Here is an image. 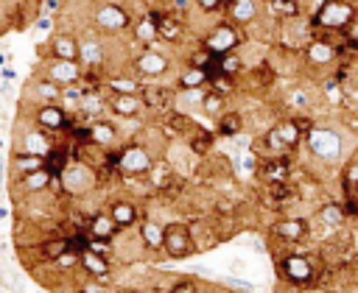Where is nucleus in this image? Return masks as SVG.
Masks as SVG:
<instances>
[{
	"label": "nucleus",
	"mask_w": 358,
	"mask_h": 293,
	"mask_svg": "<svg viewBox=\"0 0 358 293\" xmlns=\"http://www.w3.org/2000/svg\"><path fill=\"white\" fill-rule=\"evenodd\" d=\"M221 6H224V0H196V8L201 14H215Z\"/></svg>",
	"instance_id": "864d4df0"
},
{
	"label": "nucleus",
	"mask_w": 358,
	"mask_h": 293,
	"mask_svg": "<svg viewBox=\"0 0 358 293\" xmlns=\"http://www.w3.org/2000/svg\"><path fill=\"white\" fill-rule=\"evenodd\" d=\"M62 84H56L53 78H48L45 73L39 78H34V95L39 103H59L62 100Z\"/></svg>",
	"instance_id": "2f4dec72"
},
{
	"label": "nucleus",
	"mask_w": 358,
	"mask_h": 293,
	"mask_svg": "<svg viewBox=\"0 0 358 293\" xmlns=\"http://www.w3.org/2000/svg\"><path fill=\"white\" fill-rule=\"evenodd\" d=\"M193 6H196V0H171V8H173V14H179V17H187Z\"/></svg>",
	"instance_id": "603ef678"
},
{
	"label": "nucleus",
	"mask_w": 358,
	"mask_h": 293,
	"mask_svg": "<svg viewBox=\"0 0 358 293\" xmlns=\"http://www.w3.org/2000/svg\"><path fill=\"white\" fill-rule=\"evenodd\" d=\"M302 56H305V61H308L310 67H330V64L341 56V50H338V45H336L333 39H327L322 31H316L313 39L305 45Z\"/></svg>",
	"instance_id": "9b49d317"
},
{
	"label": "nucleus",
	"mask_w": 358,
	"mask_h": 293,
	"mask_svg": "<svg viewBox=\"0 0 358 293\" xmlns=\"http://www.w3.org/2000/svg\"><path fill=\"white\" fill-rule=\"evenodd\" d=\"M260 142L266 145V153H268V156H285V153H291V151H288V145L282 142V137L277 134V128H274V126L263 134V140H260Z\"/></svg>",
	"instance_id": "79ce46f5"
},
{
	"label": "nucleus",
	"mask_w": 358,
	"mask_h": 293,
	"mask_svg": "<svg viewBox=\"0 0 358 293\" xmlns=\"http://www.w3.org/2000/svg\"><path fill=\"white\" fill-rule=\"evenodd\" d=\"M62 3H64V0H39V14L53 17V14L62 11Z\"/></svg>",
	"instance_id": "3c124183"
},
{
	"label": "nucleus",
	"mask_w": 358,
	"mask_h": 293,
	"mask_svg": "<svg viewBox=\"0 0 358 293\" xmlns=\"http://www.w3.org/2000/svg\"><path fill=\"white\" fill-rule=\"evenodd\" d=\"M131 39H134L140 47H157V42H162V39H159L157 20H154L148 11H143V14L134 20V25H131Z\"/></svg>",
	"instance_id": "dca6fc26"
},
{
	"label": "nucleus",
	"mask_w": 358,
	"mask_h": 293,
	"mask_svg": "<svg viewBox=\"0 0 358 293\" xmlns=\"http://www.w3.org/2000/svg\"><path fill=\"white\" fill-rule=\"evenodd\" d=\"M341 184H344V193H347V195H355V193H358V159H352V162L344 167Z\"/></svg>",
	"instance_id": "a18cd8bd"
},
{
	"label": "nucleus",
	"mask_w": 358,
	"mask_h": 293,
	"mask_svg": "<svg viewBox=\"0 0 358 293\" xmlns=\"http://www.w3.org/2000/svg\"><path fill=\"white\" fill-rule=\"evenodd\" d=\"M277 271L294 287H308V285L319 282V265L308 254H296V251L282 254L280 262H277Z\"/></svg>",
	"instance_id": "f03ea898"
},
{
	"label": "nucleus",
	"mask_w": 358,
	"mask_h": 293,
	"mask_svg": "<svg viewBox=\"0 0 358 293\" xmlns=\"http://www.w3.org/2000/svg\"><path fill=\"white\" fill-rule=\"evenodd\" d=\"M76 123V117L62 106V103H39L34 112V126L45 128L48 134H62L70 131Z\"/></svg>",
	"instance_id": "0eeeda50"
},
{
	"label": "nucleus",
	"mask_w": 358,
	"mask_h": 293,
	"mask_svg": "<svg viewBox=\"0 0 358 293\" xmlns=\"http://www.w3.org/2000/svg\"><path fill=\"white\" fill-rule=\"evenodd\" d=\"M213 59H215V53H213V50H207L204 45H199V47L187 56V64H190V67H204V70H207V67L213 64Z\"/></svg>",
	"instance_id": "49530a36"
},
{
	"label": "nucleus",
	"mask_w": 358,
	"mask_h": 293,
	"mask_svg": "<svg viewBox=\"0 0 358 293\" xmlns=\"http://www.w3.org/2000/svg\"><path fill=\"white\" fill-rule=\"evenodd\" d=\"M50 184H53V170H50V167H42V170H34V173H28V176L14 179V187H20L22 193H31V195L45 193Z\"/></svg>",
	"instance_id": "bb28decb"
},
{
	"label": "nucleus",
	"mask_w": 358,
	"mask_h": 293,
	"mask_svg": "<svg viewBox=\"0 0 358 293\" xmlns=\"http://www.w3.org/2000/svg\"><path fill=\"white\" fill-rule=\"evenodd\" d=\"M109 112L120 120L140 117L145 112V100L140 98V92H112L109 95Z\"/></svg>",
	"instance_id": "ddd939ff"
},
{
	"label": "nucleus",
	"mask_w": 358,
	"mask_h": 293,
	"mask_svg": "<svg viewBox=\"0 0 358 293\" xmlns=\"http://www.w3.org/2000/svg\"><path fill=\"white\" fill-rule=\"evenodd\" d=\"M347 218H350V215H347L344 204H324V206L319 209V220H322L324 226H330V229L344 226V220H347Z\"/></svg>",
	"instance_id": "e433bc0d"
},
{
	"label": "nucleus",
	"mask_w": 358,
	"mask_h": 293,
	"mask_svg": "<svg viewBox=\"0 0 358 293\" xmlns=\"http://www.w3.org/2000/svg\"><path fill=\"white\" fill-rule=\"evenodd\" d=\"M78 42H81V64H87V67L95 70V67H101L106 61V47H103V42L95 33H87Z\"/></svg>",
	"instance_id": "cd10ccee"
},
{
	"label": "nucleus",
	"mask_w": 358,
	"mask_h": 293,
	"mask_svg": "<svg viewBox=\"0 0 358 293\" xmlns=\"http://www.w3.org/2000/svg\"><path fill=\"white\" fill-rule=\"evenodd\" d=\"M157 28H159V39L168 42V45L182 42L185 33H187L185 17H179V14H168V11H162V17L157 20Z\"/></svg>",
	"instance_id": "4be33fe9"
},
{
	"label": "nucleus",
	"mask_w": 358,
	"mask_h": 293,
	"mask_svg": "<svg viewBox=\"0 0 358 293\" xmlns=\"http://www.w3.org/2000/svg\"><path fill=\"white\" fill-rule=\"evenodd\" d=\"M70 246H73V237H67V234H56L50 240H42L39 243V260L42 262H56Z\"/></svg>",
	"instance_id": "473e14b6"
},
{
	"label": "nucleus",
	"mask_w": 358,
	"mask_h": 293,
	"mask_svg": "<svg viewBox=\"0 0 358 293\" xmlns=\"http://www.w3.org/2000/svg\"><path fill=\"white\" fill-rule=\"evenodd\" d=\"M322 92H324V100H327L330 106H341V103L347 100L344 87H341V78H336V75H330V78L322 81Z\"/></svg>",
	"instance_id": "58836bf2"
},
{
	"label": "nucleus",
	"mask_w": 358,
	"mask_h": 293,
	"mask_svg": "<svg viewBox=\"0 0 358 293\" xmlns=\"http://www.w3.org/2000/svg\"><path fill=\"white\" fill-rule=\"evenodd\" d=\"M271 234L280 237V240H285V243H296V240H302V237L310 234V226H308L305 218H282V220H277L271 226Z\"/></svg>",
	"instance_id": "412c9836"
},
{
	"label": "nucleus",
	"mask_w": 358,
	"mask_h": 293,
	"mask_svg": "<svg viewBox=\"0 0 358 293\" xmlns=\"http://www.w3.org/2000/svg\"><path fill=\"white\" fill-rule=\"evenodd\" d=\"M140 243L145 251H165V226L157 220H140V232H137Z\"/></svg>",
	"instance_id": "a878e982"
},
{
	"label": "nucleus",
	"mask_w": 358,
	"mask_h": 293,
	"mask_svg": "<svg viewBox=\"0 0 358 293\" xmlns=\"http://www.w3.org/2000/svg\"><path fill=\"white\" fill-rule=\"evenodd\" d=\"M42 167H48V156L28 153V151H14V153H11V176H14V179L28 176V173L42 170Z\"/></svg>",
	"instance_id": "b1692460"
},
{
	"label": "nucleus",
	"mask_w": 358,
	"mask_h": 293,
	"mask_svg": "<svg viewBox=\"0 0 358 293\" xmlns=\"http://www.w3.org/2000/svg\"><path fill=\"white\" fill-rule=\"evenodd\" d=\"M224 112H227V95H221V92H215V89H207L204 98H201V114L218 120Z\"/></svg>",
	"instance_id": "c9c22d12"
},
{
	"label": "nucleus",
	"mask_w": 358,
	"mask_h": 293,
	"mask_svg": "<svg viewBox=\"0 0 358 293\" xmlns=\"http://www.w3.org/2000/svg\"><path fill=\"white\" fill-rule=\"evenodd\" d=\"M39 293H42V290H39Z\"/></svg>",
	"instance_id": "13d9d810"
},
{
	"label": "nucleus",
	"mask_w": 358,
	"mask_h": 293,
	"mask_svg": "<svg viewBox=\"0 0 358 293\" xmlns=\"http://www.w3.org/2000/svg\"><path fill=\"white\" fill-rule=\"evenodd\" d=\"M243 67H246V64H243V56H241L238 50H229V53H221V56H218V70L227 73V75H241ZM221 73H218V75H221Z\"/></svg>",
	"instance_id": "ea45409f"
},
{
	"label": "nucleus",
	"mask_w": 358,
	"mask_h": 293,
	"mask_svg": "<svg viewBox=\"0 0 358 293\" xmlns=\"http://www.w3.org/2000/svg\"><path fill=\"white\" fill-rule=\"evenodd\" d=\"M59 179H62V190L67 195H87L95 187V167L87 165V162H81V159H73L59 173Z\"/></svg>",
	"instance_id": "423d86ee"
},
{
	"label": "nucleus",
	"mask_w": 358,
	"mask_h": 293,
	"mask_svg": "<svg viewBox=\"0 0 358 293\" xmlns=\"http://www.w3.org/2000/svg\"><path fill=\"white\" fill-rule=\"evenodd\" d=\"M131 70L140 78H159L171 70V59L165 53H159L157 47H143L140 53L131 56Z\"/></svg>",
	"instance_id": "9d476101"
},
{
	"label": "nucleus",
	"mask_w": 358,
	"mask_h": 293,
	"mask_svg": "<svg viewBox=\"0 0 358 293\" xmlns=\"http://www.w3.org/2000/svg\"><path fill=\"white\" fill-rule=\"evenodd\" d=\"M268 8L277 20H294L302 14V0H268Z\"/></svg>",
	"instance_id": "4c0bfd02"
},
{
	"label": "nucleus",
	"mask_w": 358,
	"mask_h": 293,
	"mask_svg": "<svg viewBox=\"0 0 358 293\" xmlns=\"http://www.w3.org/2000/svg\"><path fill=\"white\" fill-rule=\"evenodd\" d=\"M109 212H112V218H115V223L120 226V229H129V226H134V223H140L143 220V209L134 204V201H112L109 206H106Z\"/></svg>",
	"instance_id": "393cba45"
},
{
	"label": "nucleus",
	"mask_w": 358,
	"mask_h": 293,
	"mask_svg": "<svg viewBox=\"0 0 358 293\" xmlns=\"http://www.w3.org/2000/svg\"><path fill=\"white\" fill-rule=\"evenodd\" d=\"M134 75H137L134 70H131V73H115V75L103 78V87L109 89V95H112V92H140L145 81H140V78H134Z\"/></svg>",
	"instance_id": "7c9ffc66"
},
{
	"label": "nucleus",
	"mask_w": 358,
	"mask_h": 293,
	"mask_svg": "<svg viewBox=\"0 0 358 293\" xmlns=\"http://www.w3.org/2000/svg\"><path fill=\"white\" fill-rule=\"evenodd\" d=\"M227 17L235 22V25H255L260 20V0H232L227 6Z\"/></svg>",
	"instance_id": "6ab92c4d"
},
{
	"label": "nucleus",
	"mask_w": 358,
	"mask_h": 293,
	"mask_svg": "<svg viewBox=\"0 0 358 293\" xmlns=\"http://www.w3.org/2000/svg\"><path fill=\"white\" fill-rule=\"evenodd\" d=\"M241 42H243V33H241V28H238L232 20L215 22V25L204 33V39H201V45H204L207 50H213L215 56L229 53V50H238Z\"/></svg>",
	"instance_id": "39448f33"
},
{
	"label": "nucleus",
	"mask_w": 358,
	"mask_h": 293,
	"mask_svg": "<svg viewBox=\"0 0 358 293\" xmlns=\"http://www.w3.org/2000/svg\"><path fill=\"white\" fill-rule=\"evenodd\" d=\"M81 271L87 276H95V279H103V282H112V260L92 251V248H84L81 251Z\"/></svg>",
	"instance_id": "a211bd4d"
},
{
	"label": "nucleus",
	"mask_w": 358,
	"mask_h": 293,
	"mask_svg": "<svg viewBox=\"0 0 358 293\" xmlns=\"http://www.w3.org/2000/svg\"><path fill=\"white\" fill-rule=\"evenodd\" d=\"M53 148H56V145H53L50 134H48L45 128H39V126L28 128V131L20 137V145H17V151H28V153H39V156H48Z\"/></svg>",
	"instance_id": "f3484780"
},
{
	"label": "nucleus",
	"mask_w": 358,
	"mask_h": 293,
	"mask_svg": "<svg viewBox=\"0 0 358 293\" xmlns=\"http://www.w3.org/2000/svg\"><path fill=\"white\" fill-rule=\"evenodd\" d=\"M165 3H171V0H148V6H165Z\"/></svg>",
	"instance_id": "4d7b16f0"
},
{
	"label": "nucleus",
	"mask_w": 358,
	"mask_h": 293,
	"mask_svg": "<svg viewBox=\"0 0 358 293\" xmlns=\"http://www.w3.org/2000/svg\"><path fill=\"white\" fill-rule=\"evenodd\" d=\"M196 251V243H193V232L187 223H168L165 226V254L171 260H187L190 254Z\"/></svg>",
	"instance_id": "1a4fd4ad"
},
{
	"label": "nucleus",
	"mask_w": 358,
	"mask_h": 293,
	"mask_svg": "<svg viewBox=\"0 0 358 293\" xmlns=\"http://www.w3.org/2000/svg\"><path fill=\"white\" fill-rule=\"evenodd\" d=\"M168 293H199V285H196L190 276H182V279H176V282L171 285Z\"/></svg>",
	"instance_id": "8fccbe9b"
},
{
	"label": "nucleus",
	"mask_w": 358,
	"mask_h": 293,
	"mask_svg": "<svg viewBox=\"0 0 358 293\" xmlns=\"http://www.w3.org/2000/svg\"><path fill=\"white\" fill-rule=\"evenodd\" d=\"M45 75L62 87L81 84V59H50L45 67Z\"/></svg>",
	"instance_id": "f8f14e48"
},
{
	"label": "nucleus",
	"mask_w": 358,
	"mask_h": 293,
	"mask_svg": "<svg viewBox=\"0 0 358 293\" xmlns=\"http://www.w3.org/2000/svg\"><path fill=\"white\" fill-rule=\"evenodd\" d=\"M185 142H187V151L193 156H207L213 151V134L207 128H199V126L185 137Z\"/></svg>",
	"instance_id": "72a5a7b5"
},
{
	"label": "nucleus",
	"mask_w": 358,
	"mask_h": 293,
	"mask_svg": "<svg viewBox=\"0 0 358 293\" xmlns=\"http://www.w3.org/2000/svg\"><path fill=\"white\" fill-rule=\"evenodd\" d=\"M305 145L322 162H336L341 156V134L336 128H327V126H313L305 134Z\"/></svg>",
	"instance_id": "20e7f679"
},
{
	"label": "nucleus",
	"mask_w": 358,
	"mask_h": 293,
	"mask_svg": "<svg viewBox=\"0 0 358 293\" xmlns=\"http://www.w3.org/2000/svg\"><path fill=\"white\" fill-rule=\"evenodd\" d=\"M210 89H215V92H221V95H232L235 92V75H227V73H221V75H215V78H210Z\"/></svg>",
	"instance_id": "de8ad7c7"
},
{
	"label": "nucleus",
	"mask_w": 358,
	"mask_h": 293,
	"mask_svg": "<svg viewBox=\"0 0 358 293\" xmlns=\"http://www.w3.org/2000/svg\"><path fill=\"white\" fill-rule=\"evenodd\" d=\"M210 87V73L204 67H185L176 78V89H207Z\"/></svg>",
	"instance_id": "c756f323"
},
{
	"label": "nucleus",
	"mask_w": 358,
	"mask_h": 293,
	"mask_svg": "<svg viewBox=\"0 0 358 293\" xmlns=\"http://www.w3.org/2000/svg\"><path fill=\"white\" fill-rule=\"evenodd\" d=\"M215 123H218L215 131H218L221 137H227V140H229V137H238V134L243 131V114H241V112H232V109H227Z\"/></svg>",
	"instance_id": "f704fd0d"
},
{
	"label": "nucleus",
	"mask_w": 358,
	"mask_h": 293,
	"mask_svg": "<svg viewBox=\"0 0 358 293\" xmlns=\"http://www.w3.org/2000/svg\"><path fill=\"white\" fill-rule=\"evenodd\" d=\"M87 234L92 240H115L120 234V226L115 223L109 209H98V212H92L87 218Z\"/></svg>",
	"instance_id": "4468645a"
},
{
	"label": "nucleus",
	"mask_w": 358,
	"mask_h": 293,
	"mask_svg": "<svg viewBox=\"0 0 358 293\" xmlns=\"http://www.w3.org/2000/svg\"><path fill=\"white\" fill-rule=\"evenodd\" d=\"M84 92H87V87H81V84H73V87H64L62 89V106L70 112V114H76L78 112V106H81V100H84Z\"/></svg>",
	"instance_id": "a19ab883"
},
{
	"label": "nucleus",
	"mask_w": 358,
	"mask_h": 293,
	"mask_svg": "<svg viewBox=\"0 0 358 293\" xmlns=\"http://www.w3.org/2000/svg\"><path fill=\"white\" fill-rule=\"evenodd\" d=\"M59 271H73V268H81V248H76V246H70L56 262H53Z\"/></svg>",
	"instance_id": "c03bdc74"
},
{
	"label": "nucleus",
	"mask_w": 358,
	"mask_h": 293,
	"mask_svg": "<svg viewBox=\"0 0 358 293\" xmlns=\"http://www.w3.org/2000/svg\"><path fill=\"white\" fill-rule=\"evenodd\" d=\"M285 100H288V106L296 109V112H305V109H310V103H313V98H310V92H308L305 87H294Z\"/></svg>",
	"instance_id": "37998d69"
},
{
	"label": "nucleus",
	"mask_w": 358,
	"mask_h": 293,
	"mask_svg": "<svg viewBox=\"0 0 358 293\" xmlns=\"http://www.w3.org/2000/svg\"><path fill=\"white\" fill-rule=\"evenodd\" d=\"M257 176L263 179V184L288 181L291 179V162L285 156H266L257 162Z\"/></svg>",
	"instance_id": "2eb2a0df"
},
{
	"label": "nucleus",
	"mask_w": 358,
	"mask_h": 293,
	"mask_svg": "<svg viewBox=\"0 0 358 293\" xmlns=\"http://www.w3.org/2000/svg\"><path fill=\"white\" fill-rule=\"evenodd\" d=\"M355 17L358 8L350 0H322V6L310 14V22L316 31H350Z\"/></svg>",
	"instance_id": "f257e3e1"
},
{
	"label": "nucleus",
	"mask_w": 358,
	"mask_h": 293,
	"mask_svg": "<svg viewBox=\"0 0 358 293\" xmlns=\"http://www.w3.org/2000/svg\"><path fill=\"white\" fill-rule=\"evenodd\" d=\"M95 25L101 31H106V33H120V31H131L134 17L120 3H101L95 8Z\"/></svg>",
	"instance_id": "6e6552de"
},
{
	"label": "nucleus",
	"mask_w": 358,
	"mask_h": 293,
	"mask_svg": "<svg viewBox=\"0 0 358 293\" xmlns=\"http://www.w3.org/2000/svg\"><path fill=\"white\" fill-rule=\"evenodd\" d=\"M154 167V153L140 142V140H129L120 145V159H117V170L123 176H134L143 179L148 176Z\"/></svg>",
	"instance_id": "7ed1b4c3"
},
{
	"label": "nucleus",
	"mask_w": 358,
	"mask_h": 293,
	"mask_svg": "<svg viewBox=\"0 0 358 293\" xmlns=\"http://www.w3.org/2000/svg\"><path fill=\"white\" fill-rule=\"evenodd\" d=\"M48 59H81V42L67 31L53 33L50 47H48Z\"/></svg>",
	"instance_id": "aec40b11"
},
{
	"label": "nucleus",
	"mask_w": 358,
	"mask_h": 293,
	"mask_svg": "<svg viewBox=\"0 0 358 293\" xmlns=\"http://www.w3.org/2000/svg\"><path fill=\"white\" fill-rule=\"evenodd\" d=\"M34 28H36V31H53V17L39 14V17L34 20Z\"/></svg>",
	"instance_id": "5fc2aeb1"
},
{
	"label": "nucleus",
	"mask_w": 358,
	"mask_h": 293,
	"mask_svg": "<svg viewBox=\"0 0 358 293\" xmlns=\"http://www.w3.org/2000/svg\"><path fill=\"white\" fill-rule=\"evenodd\" d=\"M92 142L112 151V148H120V134H117V126L112 120H92Z\"/></svg>",
	"instance_id": "c85d7f7f"
},
{
	"label": "nucleus",
	"mask_w": 358,
	"mask_h": 293,
	"mask_svg": "<svg viewBox=\"0 0 358 293\" xmlns=\"http://www.w3.org/2000/svg\"><path fill=\"white\" fill-rule=\"evenodd\" d=\"M78 293H109V282L95 279V276H87V279L78 285Z\"/></svg>",
	"instance_id": "09e8293b"
},
{
	"label": "nucleus",
	"mask_w": 358,
	"mask_h": 293,
	"mask_svg": "<svg viewBox=\"0 0 358 293\" xmlns=\"http://www.w3.org/2000/svg\"><path fill=\"white\" fill-rule=\"evenodd\" d=\"M140 98L145 100V109H151V112H165V109H171V103H173V92L171 89H165V87H159V84H143V89H140Z\"/></svg>",
	"instance_id": "5701e85b"
},
{
	"label": "nucleus",
	"mask_w": 358,
	"mask_h": 293,
	"mask_svg": "<svg viewBox=\"0 0 358 293\" xmlns=\"http://www.w3.org/2000/svg\"><path fill=\"white\" fill-rule=\"evenodd\" d=\"M0 75H3V84H14V78H17V73H14V67H11V64H3Z\"/></svg>",
	"instance_id": "6e6d98bb"
}]
</instances>
